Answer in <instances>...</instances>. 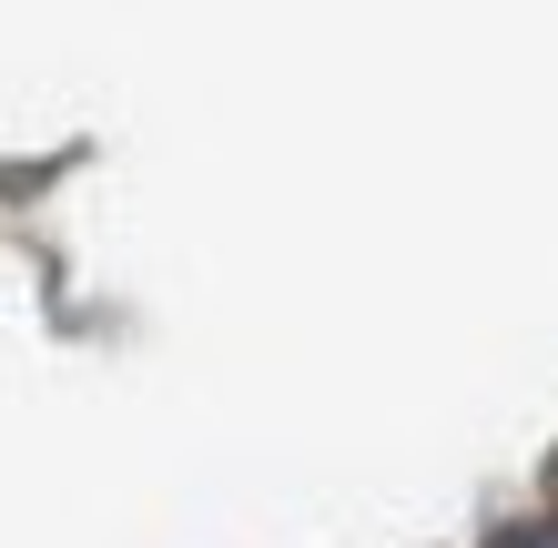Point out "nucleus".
Returning a JSON list of instances; mask_svg holds the SVG:
<instances>
[{"label":"nucleus","mask_w":558,"mask_h":548,"mask_svg":"<svg viewBox=\"0 0 558 548\" xmlns=\"http://www.w3.org/2000/svg\"><path fill=\"white\" fill-rule=\"evenodd\" d=\"M498 548H558V528H508Z\"/></svg>","instance_id":"obj_1"}]
</instances>
